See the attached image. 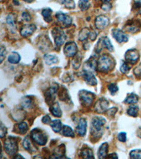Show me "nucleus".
<instances>
[{
  "label": "nucleus",
  "mask_w": 141,
  "mask_h": 159,
  "mask_svg": "<svg viewBox=\"0 0 141 159\" xmlns=\"http://www.w3.org/2000/svg\"><path fill=\"white\" fill-rule=\"evenodd\" d=\"M115 66L114 60L109 55H104L101 56L97 61V68L100 72L107 73L112 70Z\"/></svg>",
  "instance_id": "nucleus-1"
},
{
  "label": "nucleus",
  "mask_w": 141,
  "mask_h": 159,
  "mask_svg": "<svg viewBox=\"0 0 141 159\" xmlns=\"http://www.w3.org/2000/svg\"><path fill=\"white\" fill-rule=\"evenodd\" d=\"M106 123V120L102 117L96 116L93 117L91 123V134L94 137H100L102 134L103 127Z\"/></svg>",
  "instance_id": "nucleus-2"
},
{
  "label": "nucleus",
  "mask_w": 141,
  "mask_h": 159,
  "mask_svg": "<svg viewBox=\"0 0 141 159\" xmlns=\"http://www.w3.org/2000/svg\"><path fill=\"white\" fill-rule=\"evenodd\" d=\"M4 148L5 152L9 156H14L16 154L18 149V141L15 137H9L4 142Z\"/></svg>",
  "instance_id": "nucleus-3"
},
{
  "label": "nucleus",
  "mask_w": 141,
  "mask_h": 159,
  "mask_svg": "<svg viewBox=\"0 0 141 159\" xmlns=\"http://www.w3.org/2000/svg\"><path fill=\"white\" fill-rule=\"evenodd\" d=\"M30 138L33 142L37 143L39 146H44L47 142L48 137L46 133L40 129H34L30 132Z\"/></svg>",
  "instance_id": "nucleus-4"
},
{
  "label": "nucleus",
  "mask_w": 141,
  "mask_h": 159,
  "mask_svg": "<svg viewBox=\"0 0 141 159\" xmlns=\"http://www.w3.org/2000/svg\"><path fill=\"white\" fill-rule=\"evenodd\" d=\"M95 97V95L87 90H81L78 92L79 101H81V103L83 106H90L94 101Z\"/></svg>",
  "instance_id": "nucleus-5"
},
{
  "label": "nucleus",
  "mask_w": 141,
  "mask_h": 159,
  "mask_svg": "<svg viewBox=\"0 0 141 159\" xmlns=\"http://www.w3.org/2000/svg\"><path fill=\"white\" fill-rule=\"evenodd\" d=\"M52 34L55 40V43L56 47L60 48L66 39V36L64 32L59 28H54L52 30Z\"/></svg>",
  "instance_id": "nucleus-6"
},
{
  "label": "nucleus",
  "mask_w": 141,
  "mask_h": 159,
  "mask_svg": "<svg viewBox=\"0 0 141 159\" xmlns=\"http://www.w3.org/2000/svg\"><path fill=\"white\" fill-rule=\"evenodd\" d=\"M59 89V85L57 84H53L50 88H49L47 91H45V98L46 101H47V104L54 103V101L56 98V93Z\"/></svg>",
  "instance_id": "nucleus-7"
},
{
  "label": "nucleus",
  "mask_w": 141,
  "mask_h": 159,
  "mask_svg": "<svg viewBox=\"0 0 141 159\" xmlns=\"http://www.w3.org/2000/svg\"><path fill=\"white\" fill-rule=\"evenodd\" d=\"M124 57L127 62L134 65L139 60L140 53L136 49H130L126 52Z\"/></svg>",
  "instance_id": "nucleus-8"
},
{
  "label": "nucleus",
  "mask_w": 141,
  "mask_h": 159,
  "mask_svg": "<svg viewBox=\"0 0 141 159\" xmlns=\"http://www.w3.org/2000/svg\"><path fill=\"white\" fill-rule=\"evenodd\" d=\"M64 52L66 57H75L78 53V47L74 42H68L64 48Z\"/></svg>",
  "instance_id": "nucleus-9"
},
{
  "label": "nucleus",
  "mask_w": 141,
  "mask_h": 159,
  "mask_svg": "<svg viewBox=\"0 0 141 159\" xmlns=\"http://www.w3.org/2000/svg\"><path fill=\"white\" fill-rule=\"evenodd\" d=\"M125 29L128 32L135 33L139 32L141 30V22L138 20H131L126 23L125 25Z\"/></svg>",
  "instance_id": "nucleus-10"
},
{
  "label": "nucleus",
  "mask_w": 141,
  "mask_h": 159,
  "mask_svg": "<svg viewBox=\"0 0 141 159\" xmlns=\"http://www.w3.org/2000/svg\"><path fill=\"white\" fill-rule=\"evenodd\" d=\"M56 19L60 24H62L64 27L68 28L72 24V18L69 15L62 12H58L56 14Z\"/></svg>",
  "instance_id": "nucleus-11"
},
{
  "label": "nucleus",
  "mask_w": 141,
  "mask_h": 159,
  "mask_svg": "<svg viewBox=\"0 0 141 159\" xmlns=\"http://www.w3.org/2000/svg\"><path fill=\"white\" fill-rule=\"evenodd\" d=\"M109 107V101L104 98H99L96 102L95 106V110L97 113H104L106 112L108 110Z\"/></svg>",
  "instance_id": "nucleus-12"
},
{
  "label": "nucleus",
  "mask_w": 141,
  "mask_h": 159,
  "mask_svg": "<svg viewBox=\"0 0 141 159\" xmlns=\"http://www.w3.org/2000/svg\"><path fill=\"white\" fill-rule=\"evenodd\" d=\"M83 77L85 81L86 82V84H88V85L90 86H96L97 84V79L95 76L94 75L93 72L92 71L83 70V73H82Z\"/></svg>",
  "instance_id": "nucleus-13"
},
{
  "label": "nucleus",
  "mask_w": 141,
  "mask_h": 159,
  "mask_svg": "<svg viewBox=\"0 0 141 159\" xmlns=\"http://www.w3.org/2000/svg\"><path fill=\"white\" fill-rule=\"evenodd\" d=\"M109 22L110 20L108 17L104 16V15H100V16H98L95 19V27L97 29L102 30L108 26Z\"/></svg>",
  "instance_id": "nucleus-14"
},
{
  "label": "nucleus",
  "mask_w": 141,
  "mask_h": 159,
  "mask_svg": "<svg viewBox=\"0 0 141 159\" xmlns=\"http://www.w3.org/2000/svg\"><path fill=\"white\" fill-rule=\"evenodd\" d=\"M112 33L113 38H114L119 43H126L128 42V40H129V38H128L127 35L121 30L117 29H113Z\"/></svg>",
  "instance_id": "nucleus-15"
},
{
  "label": "nucleus",
  "mask_w": 141,
  "mask_h": 159,
  "mask_svg": "<svg viewBox=\"0 0 141 159\" xmlns=\"http://www.w3.org/2000/svg\"><path fill=\"white\" fill-rule=\"evenodd\" d=\"M36 29L37 27L35 24H25L21 28V29L20 30V33L23 37L27 38L30 36V35H32L33 34V33L36 30Z\"/></svg>",
  "instance_id": "nucleus-16"
},
{
  "label": "nucleus",
  "mask_w": 141,
  "mask_h": 159,
  "mask_svg": "<svg viewBox=\"0 0 141 159\" xmlns=\"http://www.w3.org/2000/svg\"><path fill=\"white\" fill-rule=\"evenodd\" d=\"M87 131V120L85 118H81L78 125L76 127V132L81 137H84Z\"/></svg>",
  "instance_id": "nucleus-17"
},
{
  "label": "nucleus",
  "mask_w": 141,
  "mask_h": 159,
  "mask_svg": "<svg viewBox=\"0 0 141 159\" xmlns=\"http://www.w3.org/2000/svg\"><path fill=\"white\" fill-rule=\"evenodd\" d=\"M65 151H66V148H65L64 144H61L56 148L55 151H54L53 155L52 156V158H66Z\"/></svg>",
  "instance_id": "nucleus-18"
},
{
  "label": "nucleus",
  "mask_w": 141,
  "mask_h": 159,
  "mask_svg": "<svg viewBox=\"0 0 141 159\" xmlns=\"http://www.w3.org/2000/svg\"><path fill=\"white\" fill-rule=\"evenodd\" d=\"M50 110L53 116L56 117H61V115H62V112H61L60 106L57 102H54L51 105Z\"/></svg>",
  "instance_id": "nucleus-19"
},
{
  "label": "nucleus",
  "mask_w": 141,
  "mask_h": 159,
  "mask_svg": "<svg viewBox=\"0 0 141 159\" xmlns=\"http://www.w3.org/2000/svg\"><path fill=\"white\" fill-rule=\"evenodd\" d=\"M109 150V144L107 142H104L99 147L98 151H97V156L99 158H107V153Z\"/></svg>",
  "instance_id": "nucleus-20"
},
{
  "label": "nucleus",
  "mask_w": 141,
  "mask_h": 159,
  "mask_svg": "<svg viewBox=\"0 0 141 159\" xmlns=\"http://www.w3.org/2000/svg\"><path fill=\"white\" fill-rule=\"evenodd\" d=\"M23 146L25 150L28 151L30 153L35 152L37 151V148H35V146H33L31 143L30 138L28 137H26L23 141Z\"/></svg>",
  "instance_id": "nucleus-21"
},
{
  "label": "nucleus",
  "mask_w": 141,
  "mask_h": 159,
  "mask_svg": "<svg viewBox=\"0 0 141 159\" xmlns=\"http://www.w3.org/2000/svg\"><path fill=\"white\" fill-rule=\"evenodd\" d=\"M50 125L51 126V127H52V130L56 133L60 132L63 127L62 122H61L60 120H52V121L50 122Z\"/></svg>",
  "instance_id": "nucleus-22"
},
{
  "label": "nucleus",
  "mask_w": 141,
  "mask_h": 159,
  "mask_svg": "<svg viewBox=\"0 0 141 159\" xmlns=\"http://www.w3.org/2000/svg\"><path fill=\"white\" fill-rule=\"evenodd\" d=\"M80 155L82 158H94L95 156L93 154V152L92 149L88 148V147H83L82 148L81 152H80Z\"/></svg>",
  "instance_id": "nucleus-23"
},
{
  "label": "nucleus",
  "mask_w": 141,
  "mask_h": 159,
  "mask_svg": "<svg viewBox=\"0 0 141 159\" xmlns=\"http://www.w3.org/2000/svg\"><path fill=\"white\" fill-rule=\"evenodd\" d=\"M61 134L64 137H75V134H74L72 128L71 127L68 126V125H63L62 129L61 131Z\"/></svg>",
  "instance_id": "nucleus-24"
},
{
  "label": "nucleus",
  "mask_w": 141,
  "mask_h": 159,
  "mask_svg": "<svg viewBox=\"0 0 141 159\" xmlns=\"http://www.w3.org/2000/svg\"><path fill=\"white\" fill-rule=\"evenodd\" d=\"M20 60V56L18 52H12L10 53V55L8 57V61L9 63L15 65V64H18Z\"/></svg>",
  "instance_id": "nucleus-25"
},
{
  "label": "nucleus",
  "mask_w": 141,
  "mask_h": 159,
  "mask_svg": "<svg viewBox=\"0 0 141 159\" xmlns=\"http://www.w3.org/2000/svg\"><path fill=\"white\" fill-rule=\"evenodd\" d=\"M138 100H139V98H138V95L134 93H131L128 95L126 98L125 99L124 102L126 104H135L138 102Z\"/></svg>",
  "instance_id": "nucleus-26"
},
{
  "label": "nucleus",
  "mask_w": 141,
  "mask_h": 159,
  "mask_svg": "<svg viewBox=\"0 0 141 159\" xmlns=\"http://www.w3.org/2000/svg\"><path fill=\"white\" fill-rule=\"evenodd\" d=\"M44 60L45 63L48 65H53V64H56L58 62L59 59L55 55H45L44 56Z\"/></svg>",
  "instance_id": "nucleus-27"
},
{
  "label": "nucleus",
  "mask_w": 141,
  "mask_h": 159,
  "mask_svg": "<svg viewBox=\"0 0 141 159\" xmlns=\"http://www.w3.org/2000/svg\"><path fill=\"white\" fill-rule=\"evenodd\" d=\"M52 9L50 8L44 9L42 11V16H43V18H44V20L47 23H50L52 20Z\"/></svg>",
  "instance_id": "nucleus-28"
},
{
  "label": "nucleus",
  "mask_w": 141,
  "mask_h": 159,
  "mask_svg": "<svg viewBox=\"0 0 141 159\" xmlns=\"http://www.w3.org/2000/svg\"><path fill=\"white\" fill-rule=\"evenodd\" d=\"M91 30L88 28H85L81 30L78 35V39L81 41H84L88 39V38L90 36V33Z\"/></svg>",
  "instance_id": "nucleus-29"
},
{
  "label": "nucleus",
  "mask_w": 141,
  "mask_h": 159,
  "mask_svg": "<svg viewBox=\"0 0 141 159\" xmlns=\"http://www.w3.org/2000/svg\"><path fill=\"white\" fill-rule=\"evenodd\" d=\"M18 129V132L20 134H25L28 130V125L26 122H21L16 125Z\"/></svg>",
  "instance_id": "nucleus-30"
},
{
  "label": "nucleus",
  "mask_w": 141,
  "mask_h": 159,
  "mask_svg": "<svg viewBox=\"0 0 141 159\" xmlns=\"http://www.w3.org/2000/svg\"><path fill=\"white\" fill-rule=\"evenodd\" d=\"M138 111H139V108L137 106H130L127 110V114L130 115V116L135 117L138 116Z\"/></svg>",
  "instance_id": "nucleus-31"
},
{
  "label": "nucleus",
  "mask_w": 141,
  "mask_h": 159,
  "mask_svg": "<svg viewBox=\"0 0 141 159\" xmlns=\"http://www.w3.org/2000/svg\"><path fill=\"white\" fill-rule=\"evenodd\" d=\"M58 2H59L61 4H64L66 8L69 9H73L75 8V3L73 0H56Z\"/></svg>",
  "instance_id": "nucleus-32"
},
{
  "label": "nucleus",
  "mask_w": 141,
  "mask_h": 159,
  "mask_svg": "<svg viewBox=\"0 0 141 159\" xmlns=\"http://www.w3.org/2000/svg\"><path fill=\"white\" fill-rule=\"evenodd\" d=\"M78 7L82 11H87L90 7V0H79Z\"/></svg>",
  "instance_id": "nucleus-33"
},
{
  "label": "nucleus",
  "mask_w": 141,
  "mask_h": 159,
  "mask_svg": "<svg viewBox=\"0 0 141 159\" xmlns=\"http://www.w3.org/2000/svg\"><path fill=\"white\" fill-rule=\"evenodd\" d=\"M102 42H103V44H104V47L106 48L109 51H110V52H113L114 49V47H113V45L112 44L111 41H110V40L109 39V38L105 36V37L102 38Z\"/></svg>",
  "instance_id": "nucleus-34"
},
{
  "label": "nucleus",
  "mask_w": 141,
  "mask_h": 159,
  "mask_svg": "<svg viewBox=\"0 0 141 159\" xmlns=\"http://www.w3.org/2000/svg\"><path fill=\"white\" fill-rule=\"evenodd\" d=\"M7 23L11 29H15V27H16V20H15V16L14 14H9L7 16Z\"/></svg>",
  "instance_id": "nucleus-35"
},
{
  "label": "nucleus",
  "mask_w": 141,
  "mask_h": 159,
  "mask_svg": "<svg viewBox=\"0 0 141 159\" xmlns=\"http://www.w3.org/2000/svg\"><path fill=\"white\" fill-rule=\"evenodd\" d=\"M81 61L82 57L79 55H76L75 58H74L73 60L72 61V65L75 70H78V69L80 67V66L81 65Z\"/></svg>",
  "instance_id": "nucleus-36"
},
{
  "label": "nucleus",
  "mask_w": 141,
  "mask_h": 159,
  "mask_svg": "<svg viewBox=\"0 0 141 159\" xmlns=\"http://www.w3.org/2000/svg\"><path fill=\"white\" fill-rule=\"evenodd\" d=\"M130 158L133 159H141V150L140 149H134L130 151L129 153Z\"/></svg>",
  "instance_id": "nucleus-37"
},
{
  "label": "nucleus",
  "mask_w": 141,
  "mask_h": 159,
  "mask_svg": "<svg viewBox=\"0 0 141 159\" xmlns=\"http://www.w3.org/2000/svg\"><path fill=\"white\" fill-rule=\"evenodd\" d=\"M22 106H24L25 108L32 107L33 106V100L29 97H25L23 98V101L21 102Z\"/></svg>",
  "instance_id": "nucleus-38"
},
{
  "label": "nucleus",
  "mask_w": 141,
  "mask_h": 159,
  "mask_svg": "<svg viewBox=\"0 0 141 159\" xmlns=\"http://www.w3.org/2000/svg\"><path fill=\"white\" fill-rule=\"evenodd\" d=\"M130 70V66L129 65V62L127 61H124V62H122L121 66H120V71H121L122 73L126 74L129 72Z\"/></svg>",
  "instance_id": "nucleus-39"
},
{
  "label": "nucleus",
  "mask_w": 141,
  "mask_h": 159,
  "mask_svg": "<svg viewBox=\"0 0 141 159\" xmlns=\"http://www.w3.org/2000/svg\"><path fill=\"white\" fill-rule=\"evenodd\" d=\"M108 90L112 95H114L119 91V87L116 84H110L108 86Z\"/></svg>",
  "instance_id": "nucleus-40"
},
{
  "label": "nucleus",
  "mask_w": 141,
  "mask_h": 159,
  "mask_svg": "<svg viewBox=\"0 0 141 159\" xmlns=\"http://www.w3.org/2000/svg\"><path fill=\"white\" fill-rule=\"evenodd\" d=\"M7 55V50L6 48H5L3 45L1 46V48H0V62H2L4 60V57H6Z\"/></svg>",
  "instance_id": "nucleus-41"
},
{
  "label": "nucleus",
  "mask_w": 141,
  "mask_h": 159,
  "mask_svg": "<svg viewBox=\"0 0 141 159\" xmlns=\"http://www.w3.org/2000/svg\"><path fill=\"white\" fill-rule=\"evenodd\" d=\"M7 133V128L4 126L3 123H1L0 125V137L1 138H4Z\"/></svg>",
  "instance_id": "nucleus-42"
},
{
  "label": "nucleus",
  "mask_w": 141,
  "mask_h": 159,
  "mask_svg": "<svg viewBox=\"0 0 141 159\" xmlns=\"http://www.w3.org/2000/svg\"><path fill=\"white\" fill-rule=\"evenodd\" d=\"M117 139L119 142H126L127 139V136H126V132H120L119 134L117 136Z\"/></svg>",
  "instance_id": "nucleus-43"
},
{
  "label": "nucleus",
  "mask_w": 141,
  "mask_h": 159,
  "mask_svg": "<svg viewBox=\"0 0 141 159\" xmlns=\"http://www.w3.org/2000/svg\"><path fill=\"white\" fill-rule=\"evenodd\" d=\"M59 98L61 101H67L68 98V94L67 91H66V90L61 91V93L59 94Z\"/></svg>",
  "instance_id": "nucleus-44"
},
{
  "label": "nucleus",
  "mask_w": 141,
  "mask_h": 159,
  "mask_svg": "<svg viewBox=\"0 0 141 159\" xmlns=\"http://www.w3.org/2000/svg\"><path fill=\"white\" fill-rule=\"evenodd\" d=\"M133 72H134L135 76H136L137 78L141 79V63L140 64V65H138L134 69Z\"/></svg>",
  "instance_id": "nucleus-45"
},
{
  "label": "nucleus",
  "mask_w": 141,
  "mask_h": 159,
  "mask_svg": "<svg viewBox=\"0 0 141 159\" xmlns=\"http://www.w3.org/2000/svg\"><path fill=\"white\" fill-rule=\"evenodd\" d=\"M117 111H118V108L116 107H112V108L108 109L106 112H107V114L109 115V116L113 117L114 115H115V114L117 113Z\"/></svg>",
  "instance_id": "nucleus-46"
},
{
  "label": "nucleus",
  "mask_w": 141,
  "mask_h": 159,
  "mask_svg": "<svg viewBox=\"0 0 141 159\" xmlns=\"http://www.w3.org/2000/svg\"><path fill=\"white\" fill-rule=\"evenodd\" d=\"M102 9H103L104 11H108L109 10H111L112 8V6L111 4H109V2H104V3L101 6Z\"/></svg>",
  "instance_id": "nucleus-47"
},
{
  "label": "nucleus",
  "mask_w": 141,
  "mask_h": 159,
  "mask_svg": "<svg viewBox=\"0 0 141 159\" xmlns=\"http://www.w3.org/2000/svg\"><path fill=\"white\" fill-rule=\"evenodd\" d=\"M22 19L25 20V21H30L32 18L29 13L27 11H24L22 13Z\"/></svg>",
  "instance_id": "nucleus-48"
},
{
  "label": "nucleus",
  "mask_w": 141,
  "mask_h": 159,
  "mask_svg": "<svg viewBox=\"0 0 141 159\" xmlns=\"http://www.w3.org/2000/svg\"><path fill=\"white\" fill-rule=\"evenodd\" d=\"M97 36V33L96 32V30H91L90 33V36L89 38H90V40L92 41H94L96 39V38Z\"/></svg>",
  "instance_id": "nucleus-49"
},
{
  "label": "nucleus",
  "mask_w": 141,
  "mask_h": 159,
  "mask_svg": "<svg viewBox=\"0 0 141 159\" xmlns=\"http://www.w3.org/2000/svg\"><path fill=\"white\" fill-rule=\"evenodd\" d=\"M42 122L44 123V124H50V122H52V120H51L50 117L49 116V115H45V116L42 117Z\"/></svg>",
  "instance_id": "nucleus-50"
},
{
  "label": "nucleus",
  "mask_w": 141,
  "mask_h": 159,
  "mask_svg": "<svg viewBox=\"0 0 141 159\" xmlns=\"http://www.w3.org/2000/svg\"><path fill=\"white\" fill-rule=\"evenodd\" d=\"M107 158H114V159H117L118 158V155L116 153H110V154L107 156Z\"/></svg>",
  "instance_id": "nucleus-51"
},
{
  "label": "nucleus",
  "mask_w": 141,
  "mask_h": 159,
  "mask_svg": "<svg viewBox=\"0 0 141 159\" xmlns=\"http://www.w3.org/2000/svg\"><path fill=\"white\" fill-rule=\"evenodd\" d=\"M136 134H137V136L139 138H141V127H140L139 128H138L137 132H136Z\"/></svg>",
  "instance_id": "nucleus-52"
},
{
  "label": "nucleus",
  "mask_w": 141,
  "mask_h": 159,
  "mask_svg": "<svg viewBox=\"0 0 141 159\" xmlns=\"http://www.w3.org/2000/svg\"><path fill=\"white\" fill-rule=\"evenodd\" d=\"M14 158H24V156H20V155H19V154H16L14 156Z\"/></svg>",
  "instance_id": "nucleus-53"
},
{
  "label": "nucleus",
  "mask_w": 141,
  "mask_h": 159,
  "mask_svg": "<svg viewBox=\"0 0 141 159\" xmlns=\"http://www.w3.org/2000/svg\"><path fill=\"white\" fill-rule=\"evenodd\" d=\"M23 1L27 2V3H31V2H33L34 0H23Z\"/></svg>",
  "instance_id": "nucleus-54"
},
{
  "label": "nucleus",
  "mask_w": 141,
  "mask_h": 159,
  "mask_svg": "<svg viewBox=\"0 0 141 159\" xmlns=\"http://www.w3.org/2000/svg\"><path fill=\"white\" fill-rule=\"evenodd\" d=\"M135 3H138V4H141V0H134Z\"/></svg>",
  "instance_id": "nucleus-55"
},
{
  "label": "nucleus",
  "mask_w": 141,
  "mask_h": 159,
  "mask_svg": "<svg viewBox=\"0 0 141 159\" xmlns=\"http://www.w3.org/2000/svg\"><path fill=\"white\" fill-rule=\"evenodd\" d=\"M102 1H103V2L104 3V2H109L111 0H102Z\"/></svg>",
  "instance_id": "nucleus-56"
}]
</instances>
